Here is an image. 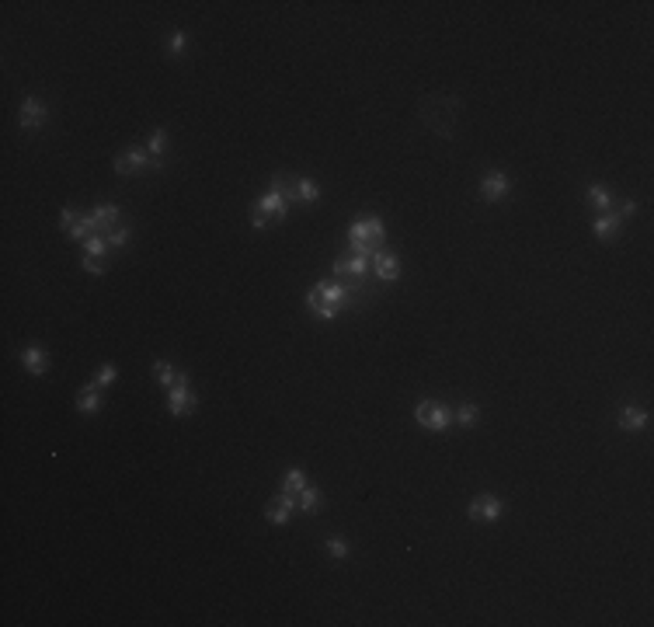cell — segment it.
<instances>
[{
  "instance_id": "e575fe53",
  "label": "cell",
  "mask_w": 654,
  "mask_h": 627,
  "mask_svg": "<svg viewBox=\"0 0 654 627\" xmlns=\"http://www.w3.org/2000/svg\"><path fill=\"white\" fill-rule=\"evenodd\" d=\"M251 227H254V230H265V227H268V216H265L258 206H251Z\"/></svg>"
},
{
  "instance_id": "ba28073f",
  "label": "cell",
  "mask_w": 654,
  "mask_h": 627,
  "mask_svg": "<svg viewBox=\"0 0 654 627\" xmlns=\"http://www.w3.org/2000/svg\"><path fill=\"white\" fill-rule=\"evenodd\" d=\"M501 512H505V505H501V499H494V495H477V499L466 505V516L470 519H481V523H494Z\"/></svg>"
},
{
  "instance_id": "9a60e30c",
  "label": "cell",
  "mask_w": 654,
  "mask_h": 627,
  "mask_svg": "<svg viewBox=\"0 0 654 627\" xmlns=\"http://www.w3.org/2000/svg\"><path fill=\"white\" fill-rule=\"evenodd\" d=\"M91 216H94V223H98L101 234H108L112 227H119V206L115 203H98V206L91 209Z\"/></svg>"
},
{
  "instance_id": "52a82bcc",
  "label": "cell",
  "mask_w": 654,
  "mask_h": 627,
  "mask_svg": "<svg viewBox=\"0 0 654 627\" xmlns=\"http://www.w3.org/2000/svg\"><path fill=\"white\" fill-rule=\"evenodd\" d=\"M414 418H418V425H425V429H432V432H446L449 422H452L449 408L439 405V401H421L418 412H414Z\"/></svg>"
},
{
  "instance_id": "ac0fdd59",
  "label": "cell",
  "mask_w": 654,
  "mask_h": 627,
  "mask_svg": "<svg viewBox=\"0 0 654 627\" xmlns=\"http://www.w3.org/2000/svg\"><path fill=\"white\" fill-rule=\"evenodd\" d=\"M619 223H623V220H619L616 213H602V216L595 220V227H592V230H595V237H599V241H616V237H619Z\"/></svg>"
},
{
  "instance_id": "8992f818",
  "label": "cell",
  "mask_w": 654,
  "mask_h": 627,
  "mask_svg": "<svg viewBox=\"0 0 654 627\" xmlns=\"http://www.w3.org/2000/svg\"><path fill=\"white\" fill-rule=\"evenodd\" d=\"M164 167V157H154L139 147H129L125 154L115 157V174H136V171H161Z\"/></svg>"
},
{
  "instance_id": "277c9868",
  "label": "cell",
  "mask_w": 654,
  "mask_h": 627,
  "mask_svg": "<svg viewBox=\"0 0 654 627\" xmlns=\"http://www.w3.org/2000/svg\"><path fill=\"white\" fill-rule=\"evenodd\" d=\"M366 272H369V258L355 254V251H345L334 258V279H341L348 293H355L359 286H366ZM352 303V300H348Z\"/></svg>"
},
{
  "instance_id": "7a4b0ae2",
  "label": "cell",
  "mask_w": 654,
  "mask_h": 627,
  "mask_svg": "<svg viewBox=\"0 0 654 627\" xmlns=\"http://www.w3.org/2000/svg\"><path fill=\"white\" fill-rule=\"evenodd\" d=\"M348 300H352V293H348V286H345L341 279H334V283H317V286L310 290V296H306L310 310H314L317 317H324V321L338 317V314L348 307Z\"/></svg>"
},
{
  "instance_id": "7402d4cb",
  "label": "cell",
  "mask_w": 654,
  "mask_h": 627,
  "mask_svg": "<svg viewBox=\"0 0 654 627\" xmlns=\"http://www.w3.org/2000/svg\"><path fill=\"white\" fill-rule=\"evenodd\" d=\"M178 373H181V370H174L167 359H157V363H154V380H157V383H164V387H174Z\"/></svg>"
},
{
  "instance_id": "4316f807",
  "label": "cell",
  "mask_w": 654,
  "mask_h": 627,
  "mask_svg": "<svg viewBox=\"0 0 654 627\" xmlns=\"http://www.w3.org/2000/svg\"><path fill=\"white\" fill-rule=\"evenodd\" d=\"M477 418H481V412H477V405H459V412H456V422H459L463 429L477 425Z\"/></svg>"
},
{
  "instance_id": "4fadbf2b",
  "label": "cell",
  "mask_w": 654,
  "mask_h": 627,
  "mask_svg": "<svg viewBox=\"0 0 654 627\" xmlns=\"http://www.w3.org/2000/svg\"><path fill=\"white\" fill-rule=\"evenodd\" d=\"M254 206L261 209L268 220H286V213H289V203L279 196V192H272V188H268V192H265V196H261Z\"/></svg>"
},
{
  "instance_id": "f546056e",
  "label": "cell",
  "mask_w": 654,
  "mask_h": 627,
  "mask_svg": "<svg viewBox=\"0 0 654 627\" xmlns=\"http://www.w3.org/2000/svg\"><path fill=\"white\" fill-rule=\"evenodd\" d=\"M119 376V370H115V363H105V366H98V376H94V387H108L112 380Z\"/></svg>"
},
{
  "instance_id": "30bf717a",
  "label": "cell",
  "mask_w": 654,
  "mask_h": 627,
  "mask_svg": "<svg viewBox=\"0 0 654 627\" xmlns=\"http://www.w3.org/2000/svg\"><path fill=\"white\" fill-rule=\"evenodd\" d=\"M508 174L505 171H488L484 174V181H481V196H484V203H501L505 196H508Z\"/></svg>"
},
{
  "instance_id": "cb8c5ba5",
  "label": "cell",
  "mask_w": 654,
  "mask_h": 627,
  "mask_svg": "<svg viewBox=\"0 0 654 627\" xmlns=\"http://www.w3.org/2000/svg\"><path fill=\"white\" fill-rule=\"evenodd\" d=\"M324 550H327V554H331V558H338V561H345L352 547H348V541H345V537H327Z\"/></svg>"
},
{
  "instance_id": "ffe728a7",
  "label": "cell",
  "mask_w": 654,
  "mask_h": 627,
  "mask_svg": "<svg viewBox=\"0 0 654 627\" xmlns=\"http://www.w3.org/2000/svg\"><path fill=\"white\" fill-rule=\"evenodd\" d=\"M306 488V474L299 470V467H292V470H286V478H282V492L286 495H296L299 499V492Z\"/></svg>"
},
{
  "instance_id": "5b68a950",
  "label": "cell",
  "mask_w": 654,
  "mask_h": 627,
  "mask_svg": "<svg viewBox=\"0 0 654 627\" xmlns=\"http://www.w3.org/2000/svg\"><path fill=\"white\" fill-rule=\"evenodd\" d=\"M195 390H192V380H188V373H178V380H174V387H171V394H167V412L174 418H185L195 412Z\"/></svg>"
},
{
  "instance_id": "484cf974",
  "label": "cell",
  "mask_w": 654,
  "mask_h": 627,
  "mask_svg": "<svg viewBox=\"0 0 654 627\" xmlns=\"http://www.w3.org/2000/svg\"><path fill=\"white\" fill-rule=\"evenodd\" d=\"M299 509H303V512H317V509H321V492H317V488H303V492H299Z\"/></svg>"
},
{
  "instance_id": "6da1fadb",
  "label": "cell",
  "mask_w": 654,
  "mask_h": 627,
  "mask_svg": "<svg viewBox=\"0 0 654 627\" xmlns=\"http://www.w3.org/2000/svg\"><path fill=\"white\" fill-rule=\"evenodd\" d=\"M456 115H459V98H452V94H432V98H425V105H421V119H425V125L428 129H435L439 136H456Z\"/></svg>"
},
{
  "instance_id": "2e32d148",
  "label": "cell",
  "mask_w": 654,
  "mask_h": 627,
  "mask_svg": "<svg viewBox=\"0 0 654 627\" xmlns=\"http://www.w3.org/2000/svg\"><path fill=\"white\" fill-rule=\"evenodd\" d=\"M272 192H279L286 203H299V178H296V174H286V171L275 174V178H272Z\"/></svg>"
},
{
  "instance_id": "d6986e66",
  "label": "cell",
  "mask_w": 654,
  "mask_h": 627,
  "mask_svg": "<svg viewBox=\"0 0 654 627\" xmlns=\"http://www.w3.org/2000/svg\"><path fill=\"white\" fill-rule=\"evenodd\" d=\"M648 412H641V408H623L619 412V429L623 432H641V429H648Z\"/></svg>"
},
{
  "instance_id": "836d02e7",
  "label": "cell",
  "mask_w": 654,
  "mask_h": 627,
  "mask_svg": "<svg viewBox=\"0 0 654 627\" xmlns=\"http://www.w3.org/2000/svg\"><path fill=\"white\" fill-rule=\"evenodd\" d=\"M637 209H641V206H637L633 199H619V209H616V216H619V220H626V216H637Z\"/></svg>"
},
{
  "instance_id": "e0dca14e",
  "label": "cell",
  "mask_w": 654,
  "mask_h": 627,
  "mask_svg": "<svg viewBox=\"0 0 654 627\" xmlns=\"http://www.w3.org/2000/svg\"><path fill=\"white\" fill-rule=\"evenodd\" d=\"M101 401H105V397H101V387L87 383V387H81V390H77V401H74V405H77V412H87V415H94V412L101 408Z\"/></svg>"
},
{
  "instance_id": "d6a6232c",
  "label": "cell",
  "mask_w": 654,
  "mask_h": 627,
  "mask_svg": "<svg viewBox=\"0 0 654 627\" xmlns=\"http://www.w3.org/2000/svg\"><path fill=\"white\" fill-rule=\"evenodd\" d=\"M167 49H171V56H181V52L188 49V35H185V32H171V39H167Z\"/></svg>"
},
{
  "instance_id": "603a6c76",
  "label": "cell",
  "mask_w": 654,
  "mask_h": 627,
  "mask_svg": "<svg viewBox=\"0 0 654 627\" xmlns=\"http://www.w3.org/2000/svg\"><path fill=\"white\" fill-rule=\"evenodd\" d=\"M317 199H321V185H317L314 178H299V203L314 206Z\"/></svg>"
},
{
  "instance_id": "5bb4252c",
  "label": "cell",
  "mask_w": 654,
  "mask_h": 627,
  "mask_svg": "<svg viewBox=\"0 0 654 627\" xmlns=\"http://www.w3.org/2000/svg\"><path fill=\"white\" fill-rule=\"evenodd\" d=\"M21 366H25L32 376H42L49 370V356L42 352L39 345H28V349H21Z\"/></svg>"
},
{
  "instance_id": "8fae6325",
  "label": "cell",
  "mask_w": 654,
  "mask_h": 627,
  "mask_svg": "<svg viewBox=\"0 0 654 627\" xmlns=\"http://www.w3.org/2000/svg\"><path fill=\"white\" fill-rule=\"evenodd\" d=\"M369 265L376 269V276H379L383 283H394V279H401V258H397L394 251H376V254L369 258Z\"/></svg>"
},
{
  "instance_id": "1f68e13d",
  "label": "cell",
  "mask_w": 654,
  "mask_h": 627,
  "mask_svg": "<svg viewBox=\"0 0 654 627\" xmlns=\"http://www.w3.org/2000/svg\"><path fill=\"white\" fill-rule=\"evenodd\" d=\"M105 237H108V248H122L125 241H129V227H122V223H119V227H112Z\"/></svg>"
},
{
  "instance_id": "3957f363",
  "label": "cell",
  "mask_w": 654,
  "mask_h": 627,
  "mask_svg": "<svg viewBox=\"0 0 654 627\" xmlns=\"http://www.w3.org/2000/svg\"><path fill=\"white\" fill-rule=\"evenodd\" d=\"M383 244H386V227H383V220L362 216V220L352 223V230H348V251H355V254H362V258H372L376 251H383Z\"/></svg>"
},
{
  "instance_id": "7c38bea8",
  "label": "cell",
  "mask_w": 654,
  "mask_h": 627,
  "mask_svg": "<svg viewBox=\"0 0 654 627\" xmlns=\"http://www.w3.org/2000/svg\"><path fill=\"white\" fill-rule=\"evenodd\" d=\"M45 119V101L42 98H25L21 101V112H18V125L21 129H35Z\"/></svg>"
},
{
  "instance_id": "f1b7e54d",
  "label": "cell",
  "mask_w": 654,
  "mask_h": 627,
  "mask_svg": "<svg viewBox=\"0 0 654 627\" xmlns=\"http://www.w3.org/2000/svg\"><path fill=\"white\" fill-rule=\"evenodd\" d=\"M105 251H108V237L105 234H94V237L84 241V254H105Z\"/></svg>"
},
{
  "instance_id": "83f0119b",
  "label": "cell",
  "mask_w": 654,
  "mask_h": 627,
  "mask_svg": "<svg viewBox=\"0 0 654 627\" xmlns=\"http://www.w3.org/2000/svg\"><path fill=\"white\" fill-rule=\"evenodd\" d=\"M77 223H81V213H77V209H74V206H67V209H63V213H59V227L67 230V237L74 234V227H77Z\"/></svg>"
},
{
  "instance_id": "9c48e42d",
  "label": "cell",
  "mask_w": 654,
  "mask_h": 627,
  "mask_svg": "<svg viewBox=\"0 0 654 627\" xmlns=\"http://www.w3.org/2000/svg\"><path fill=\"white\" fill-rule=\"evenodd\" d=\"M296 505H299V499L282 492V495H275V499L265 505V519H268V523H275V526H282V523H289V516L296 512Z\"/></svg>"
},
{
  "instance_id": "d4e9b609",
  "label": "cell",
  "mask_w": 654,
  "mask_h": 627,
  "mask_svg": "<svg viewBox=\"0 0 654 627\" xmlns=\"http://www.w3.org/2000/svg\"><path fill=\"white\" fill-rule=\"evenodd\" d=\"M84 269H87L91 276H105V272H108V258H105V254H84Z\"/></svg>"
},
{
  "instance_id": "4dcf8cb0",
  "label": "cell",
  "mask_w": 654,
  "mask_h": 627,
  "mask_svg": "<svg viewBox=\"0 0 654 627\" xmlns=\"http://www.w3.org/2000/svg\"><path fill=\"white\" fill-rule=\"evenodd\" d=\"M164 147H167V132H164V129H154V136H150V143H147V154L161 157Z\"/></svg>"
},
{
  "instance_id": "44dd1931",
  "label": "cell",
  "mask_w": 654,
  "mask_h": 627,
  "mask_svg": "<svg viewBox=\"0 0 654 627\" xmlns=\"http://www.w3.org/2000/svg\"><path fill=\"white\" fill-rule=\"evenodd\" d=\"M588 203L595 209H602V213H609V209H613V192H609L606 185H592V188H588Z\"/></svg>"
}]
</instances>
